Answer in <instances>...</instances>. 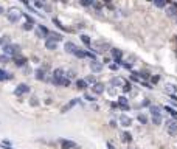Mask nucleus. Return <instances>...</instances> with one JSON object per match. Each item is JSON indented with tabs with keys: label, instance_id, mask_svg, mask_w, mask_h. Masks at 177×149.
<instances>
[{
	"label": "nucleus",
	"instance_id": "1",
	"mask_svg": "<svg viewBox=\"0 0 177 149\" xmlns=\"http://www.w3.org/2000/svg\"><path fill=\"white\" fill-rule=\"evenodd\" d=\"M90 50L93 53H96V54H101V53H106V51H109V50H112V47H110L109 42L99 39V41H93L92 42Z\"/></svg>",
	"mask_w": 177,
	"mask_h": 149
},
{
	"label": "nucleus",
	"instance_id": "2",
	"mask_svg": "<svg viewBox=\"0 0 177 149\" xmlns=\"http://www.w3.org/2000/svg\"><path fill=\"white\" fill-rule=\"evenodd\" d=\"M149 112H151V121L152 124H162V120H163V115H162V109L158 106H151L149 107Z\"/></svg>",
	"mask_w": 177,
	"mask_h": 149
},
{
	"label": "nucleus",
	"instance_id": "3",
	"mask_svg": "<svg viewBox=\"0 0 177 149\" xmlns=\"http://www.w3.org/2000/svg\"><path fill=\"white\" fill-rule=\"evenodd\" d=\"M3 54H6L9 58H16L20 54V47L16 45V43H8V45H3Z\"/></svg>",
	"mask_w": 177,
	"mask_h": 149
},
{
	"label": "nucleus",
	"instance_id": "4",
	"mask_svg": "<svg viewBox=\"0 0 177 149\" xmlns=\"http://www.w3.org/2000/svg\"><path fill=\"white\" fill-rule=\"evenodd\" d=\"M5 14H6V19L11 22V24H16V22H19L20 17L24 16V13H20V9H17V8H9Z\"/></svg>",
	"mask_w": 177,
	"mask_h": 149
},
{
	"label": "nucleus",
	"instance_id": "5",
	"mask_svg": "<svg viewBox=\"0 0 177 149\" xmlns=\"http://www.w3.org/2000/svg\"><path fill=\"white\" fill-rule=\"evenodd\" d=\"M165 126H166V130H168L169 135H177V120L168 118L166 123H165Z\"/></svg>",
	"mask_w": 177,
	"mask_h": 149
},
{
	"label": "nucleus",
	"instance_id": "6",
	"mask_svg": "<svg viewBox=\"0 0 177 149\" xmlns=\"http://www.w3.org/2000/svg\"><path fill=\"white\" fill-rule=\"evenodd\" d=\"M30 92H31V87H30L28 84H24V82H22V84H19V86L14 89V95H16V96H22V95L30 93Z\"/></svg>",
	"mask_w": 177,
	"mask_h": 149
},
{
	"label": "nucleus",
	"instance_id": "7",
	"mask_svg": "<svg viewBox=\"0 0 177 149\" xmlns=\"http://www.w3.org/2000/svg\"><path fill=\"white\" fill-rule=\"evenodd\" d=\"M34 78H36L37 81H48L50 78H48V75H47V68H42V67L36 68V71H34ZM50 81H51V79H50Z\"/></svg>",
	"mask_w": 177,
	"mask_h": 149
},
{
	"label": "nucleus",
	"instance_id": "8",
	"mask_svg": "<svg viewBox=\"0 0 177 149\" xmlns=\"http://www.w3.org/2000/svg\"><path fill=\"white\" fill-rule=\"evenodd\" d=\"M90 89H92L93 95L98 96V95H103V93L106 92V86H104L103 82H96V84H93V86L90 87Z\"/></svg>",
	"mask_w": 177,
	"mask_h": 149
},
{
	"label": "nucleus",
	"instance_id": "9",
	"mask_svg": "<svg viewBox=\"0 0 177 149\" xmlns=\"http://www.w3.org/2000/svg\"><path fill=\"white\" fill-rule=\"evenodd\" d=\"M110 54H112V58L115 59V62H117L118 65L120 64H123V61H121V59H123V51H121V50L120 48H112V50H110Z\"/></svg>",
	"mask_w": 177,
	"mask_h": 149
},
{
	"label": "nucleus",
	"instance_id": "10",
	"mask_svg": "<svg viewBox=\"0 0 177 149\" xmlns=\"http://www.w3.org/2000/svg\"><path fill=\"white\" fill-rule=\"evenodd\" d=\"M118 107L121 109V110H129L131 109V106H129V99L126 98L124 95H121V96H118Z\"/></svg>",
	"mask_w": 177,
	"mask_h": 149
},
{
	"label": "nucleus",
	"instance_id": "11",
	"mask_svg": "<svg viewBox=\"0 0 177 149\" xmlns=\"http://www.w3.org/2000/svg\"><path fill=\"white\" fill-rule=\"evenodd\" d=\"M165 13H166L168 17H176L177 19V3H169L166 9H165Z\"/></svg>",
	"mask_w": 177,
	"mask_h": 149
},
{
	"label": "nucleus",
	"instance_id": "12",
	"mask_svg": "<svg viewBox=\"0 0 177 149\" xmlns=\"http://www.w3.org/2000/svg\"><path fill=\"white\" fill-rule=\"evenodd\" d=\"M88 67H90L92 73H99V71L103 70V62H99V61H90V62H88Z\"/></svg>",
	"mask_w": 177,
	"mask_h": 149
},
{
	"label": "nucleus",
	"instance_id": "13",
	"mask_svg": "<svg viewBox=\"0 0 177 149\" xmlns=\"http://www.w3.org/2000/svg\"><path fill=\"white\" fill-rule=\"evenodd\" d=\"M76 48H78V47H76V43H73L71 41H69V42L64 43V50H65V51H67L69 54H75Z\"/></svg>",
	"mask_w": 177,
	"mask_h": 149
},
{
	"label": "nucleus",
	"instance_id": "14",
	"mask_svg": "<svg viewBox=\"0 0 177 149\" xmlns=\"http://www.w3.org/2000/svg\"><path fill=\"white\" fill-rule=\"evenodd\" d=\"M128 81H124L123 78H118V76H115V78L110 79V86L112 87H124V84Z\"/></svg>",
	"mask_w": 177,
	"mask_h": 149
},
{
	"label": "nucleus",
	"instance_id": "15",
	"mask_svg": "<svg viewBox=\"0 0 177 149\" xmlns=\"http://www.w3.org/2000/svg\"><path fill=\"white\" fill-rule=\"evenodd\" d=\"M78 103H79V98H73L70 103H67V104H65V106L62 107V113H67L69 110H70V109H73V107L76 106V104H78Z\"/></svg>",
	"mask_w": 177,
	"mask_h": 149
},
{
	"label": "nucleus",
	"instance_id": "16",
	"mask_svg": "<svg viewBox=\"0 0 177 149\" xmlns=\"http://www.w3.org/2000/svg\"><path fill=\"white\" fill-rule=\"evenodd\" d=\"M120 124L123 126V128H131V124H132L131 117H128L126 113H123V115L120 117Z\"/></svg>",
	"mask_w": 177,
	"mask_h": 149
},
{
	"label": "nucleus",
	"instance_id": "17",
	"mask_svg": "<svg viewBox=\"0 0 177 149\" xmlns=\"http://www.w3.org/2000/svg\"><path fill=\"white\" fill-rule=\"evenodd\" d=\"M14 64L17 65V67H25V64H26V58L25 56H16L14 58Z\"/></svg>",
	"mask_w": 177,
	"mask_h": 149
},
{
	"label": "nucleus",
	"instance_id": "18",
	"mask_svg": "<svg viewBox=\"0 0 177 149\" xmlns=\"http://www.w3.org/2000/svg\"><path fill=\"white\" fill-rule=\"evenodd\" d=\"M45 48L50 50V51H53V50L58 48V42H54L51 39H45Z\"/></svg>",
	"mask_w": 177,
	"mask_h": 149
},
{
	"label": "nucleus",
	"instance_id": "19",
	"mask_svg": "<svg viewBox=\"0 0 177 149\" xmlns=\"http://www.w3.org/2000/svg\"><path fill=\"white\" fill-rule=\"evenodd\" d=\"M61 145H62L64 149H75L76 148V143L71 141V140H62V141H61Z\"/></svg>",
	"mask_w": 177,
	"mask_h": 149
},
{
	"label": "nucleus",
	"instance_id": "20",
	"mask_svg": "<svg viewBox=\"0 0 177 149\" xmlns=\"http://www.w3.org/2000/svg\"><path fill=\"white\" fill-rule=\"evenodd\" d=\"M47 39H51V41H54V42H59V41H62V34H61V33L50 31V34H48Z\"/></svg>",
	"mask_w": 177,
	"mask_h": 149
},
{
	"label": "nucleus",
	"instance_id": "21",
	"mask_svg": "<svg viewBox=\"0 0 177 149\" xmlns=\"http://www.w3.org/2000/svg\"><path fill=\"white\" fill-rule=\"evenodd\" d=\"M87 87H88V84L86 82V79H76V89H78V90L84 92Z\"/></svg>",
	"mask_w": 177,
	"mask_h": 149
},
{
	"label": "nucleus",
	"instance_id": "22",
	"mask_svg": "<svg viewBox=\"0 0 177 149\" xmlns=\"http://www.w3.org/2000/svg\"><path fill=\"white\" fill-rule=\"evenodd\" d=\"M9 79H13V75L5 71L3 68H0V81H9Z\"/></svg>",
	"mask_w": 177,
	"mask_h": 149
},
{
	"label": "nucleus",
	"instance_id": "23",
	"mask_svg": "<svg viewBox=\"0 0 177 149\" xmlns=\"http://www.w3.org/2000/svg\"><path fill=\"white\" fill-rule=\"evenodd\" d=\"M163 110H165L166 113H169V115H171V118L177 120V110H176V109H173L171 106H165V107H163Z\"/></svg>",
	"mask_w": 177,
	"mask_h": 149
},
{
	"label": "nucleus",
	"instance_id": "24",
	"mask_svg": "<svg viewBox=\"0 0 177 149\" xmlns=\"http://www.w3.org/2000/svg\"><path fill=\"white\" fill-rule=\"evenodd\" d=\"M79 37H81L82 43H84L87 48H90V47H92V39H90V36H87V34H81Z\"/></svg>",
	"mask_w": 177,
	"mask_h": 149
},
{
	"label": "nucleus",
	"instance_id": "25",
	"mask_svg": "<svg viewBox=\"0 0 177 149\" xmlns=\"http://www.w3.org/2000/svg\"><path fill=\"white\" fill-rule=\"evenodd\" d=\"M73 56L79 58V59H84V58H87V50H82V48H76V51H75V54H73Z\"/></svg>",
	"mask_w": 177,
	"mask_h": 149
},
{
	"label": "nucleus",
	"instance_id": "26",
	"mask_svg": "<svg viewBox=\"0 0 177 149\" xmlns=\"http://www.w3.org/2000/svg\"><path fill=\"white\" fill-rule=\"evenodd\" d=\"M154 6H157V8H166L168 6V2H166V0H154Z\"/></svg>",
	"mask_w": 177,
	"mask_h": 149
},
{
	"label": "nucleus",
	"instance_id": "27",
	"mask_svg": "<svg viewBox=\"0 0 177 149\" xmlns=\"http://www.w3.org/2000/svg\"><path fill=\"white\" fill-rule=\"evenodd\" d=\"M84 79H86V82L88 84V87H92L93 84H96V82H98L96 78H95V75H88L87 78H84Z\"/></svg>",
	"mask_w": 177,
	"mask_h": 149
},
{
	"label": "nucleus",
	"instance_id": "28",
	"mask_svg": "<svg viewBox=\"0 0 177 149\" xmlns=\"http://www.w3.org/2000/svg\"><path fill=\"white\" fill-rule=\"evenodd\" d=\"M137 120L140 121L141 124H146V123H148V115L141 112V113H138V115H137Z\"/></svg>",
	"mask_w": 177,
	"mask_h": 149
},
{
	"label": "nucleus",
	"instance_id": "29",
	"mask_svg": "<svg viewBox=\"0 0 177 149\" xmlns=\"http://www.w3.org/2000/svg\"><path fill=\"white\" fill-rule=\"evenodd\" d=\"M121 140H123L124 143H131L132 141V135L129 134V132H123V134H121Z\"/></svg>",
	"mask_w": 177,
	"mask_h": 149
},
{
	"label": "nucleus",
	"instance_id": "30",
	"mask_svg": "<svg viewBox=\"0 0 177 149\" xmlns=\"http://www.w3.org/2000/svg\"><path fill=\"white\" fill-rule=\"evenodd\" d=\"M53 24L56 25L59 30H62V31H69V30L65 28V26H64V25H62V24H61V22H59V19H58V17H53Z\"/></svg>",
	"mask_w": 177,
	"mask_h": 149
},
{
	"label": "nucleus",
	"instance_id": "31",
	"mask_svg": "<svg viewBox=\"0 0 177 149\" xmlns=\"http://www.w3.org/2000/svg\"><path fill=\"white\" fill-rule=\"evenodd\" d=\"M30 106H33V107L39 106V98H37V96H31L30 98Z\"/></svg>",
	"mask_w": 177,
	"mask_h": 149
},
{
	"label": "nucleus",
	"instance_id": "32",
	"mask_svg": "<svg viewBox=\"0 0 177 149\" xmlns=\"http://www.w3.org/2000/svg\"><path fill=\"white\" fill-rule=\"evenodd\" d=\"M24 5H25V6H26V8H28V9L31 11V13H34V14H37V16H42V13H37V11H36L34 8H33V6H31V5H30L28 2H24ZM42 17H44V16H42Z\"/></svg>",
	"mask_w": 177,
	"mask_h": 149
},
{
	"label": "nucleus",
	"instance_id": "33",
	"mask_svg": "<svg viewBox=\"0 0 177 149\" xmlns=\"http://www.w3.org/2000/svg\"><path fill=\"white\" fill-rule=\"evenodd\" d=\"M9 56H6V54H0V64H8L9 62Z\"/></svg>",
	"mask_w": 177,
	"mask_h": 149
},
{
	"label": "nucleus",
	"instance_id": "34",
	"mask_svg": "<svg viewBox=\"0 0 177 149\" xmlns=\"http://www.w3.org/2000/svg\"><path fill=\"white\" fill-rule=\"evenodd\" d=\"M84 99L86 101H96V98H95V95H90V93H84Z\"/></svg>",
	"mask_w": 177,
	"mask_h": 149
},
{
	"label": "nucleus",
	"instance_id": "35",
	"mask_svg": "<svg viewBox=\"0 0 177 149\" xmlns=\"http://www.w3.org/2000/svg\"><path fill=\"white\" fill-rule=\"evenodd\" d=\"M87 58L90 59V61H98V59H96V53L90 51V50H87Z\"/></svg>",
	"mask_w": 177,
	"mask_h": 149
},
{
	"label": "nucleus",
	"instance_id": "36",
	"mask_svg": "<svg viewBox=\"0 0 177 149\" xmlns=\"http://www.w3.org/2000/svg\"><path fill=\"white\" fill-rule=\"evenodd\" d=\"M33 28H34V25L30 24V22H25V24H24V30H25V31H30V30H33Z\"/></svg>",
	"mask_w": 177,
	"mask_h": 149
},
{
	"label": "nucleus",
	"instance_id": "37",
	"mask_svg": "<svg viewBox=\"0 0 177 149\" xmlns=\"http://www.w3.org/2000/svg\"><path fill=\"white\" fill-rule=\"evenodd\" d=\"M24 17L26 19V22H30V24H33V25H34V19H33V16L26 14V13H24Z\"/></svg>",
	"mask_w": 177,
	"mask_h": 149
},
{
	"label": "nucleus",
	"instance_id": "38",
	"mask_svg": "<svg viewBox=\"0 0 177 149\" xmlns=\"http://www.w3.org/2000/svg\"><path fill=\"white\" fill-rule=\"evenodd\" d=\"M131 89H132V84H131V82H126L124 87H123V92L128 93V92H131Z\"/></svg>",
	"mask_w": 177,
	"mask_h": 149
},
{
	"label": "nucleus",
	"instance_id": "39",
	"mask_svg": "<svg viewBox=\"0 0 177 149\" xmlns=\"http://www.w3.org/2000/svg\"><path fill=\"white\" fill-rule=\"evenodd\" d=\"M34 6L36 8H45V5H44L42 2H34Z\"/></svg>",
	"mask_w": 177,
	"mask_h": 149
},
{
	"label": "nucleus",
	"instance_id": "40",
	"mask_svg": "<svg viewBox=\"0 0 177 149\" xmlns=\"http://www.w3.org/2000/svg\"><path fill=\"white\" fill-rule=\"evenodd\" d=\"M0 148H2V149H14L13 146H9V145H3V143H0Z\"/></svg>",
	"mask_w": 177,
	"mask_h": 149
},
{
	"label": "nucleus",
	"instance_id": "41",
	"mask_svg": "<svg viewBox=\"0 0 177 149\" xmlns=\"http://www.w3.org/2000/svg\"><path fill=\"white\" fill-rule=\"evenodd\" d=\"M118 68H120V65H118V64H110V70H113V71H115V70H118Z\"/></svg>",
	"mask_w": 177,
	"mask_h": 149
},
{
	"label": "nucleus",
	"instance_id": "42",
	"mask_svg": "<svg viewBox=\"0 0 177 149\" xmlns=\"http://www.w3.org/2000/svg\"><path fill=\"white\" fill-rule=\"evenodd\" d=\"M151 82H152V84H157V82H158V76H152Z\"/></svg>",
	"mask_w": 177,
	"mask_h": 149
},
{
	"label": "nucleus",
	"instance_id": "43",
	"mask_svg": "<svg viewBox=\"0 0 177 149\" xmlns=\"http://www.w3.org/2000/svg\"><path fill=\"white\" fill-rule=\"evenodd\" d=\"M171 99H173V103L177 106V96H176V95H171Z\"/></svg>",
	"mask_w": 177,
	"mask_h": 149
},
{
	"label": "nucleus",
	"instance_id": "44",
	"mask_svg": "<svg viewBox=\"0 0 177 149\" xmlns=\"http://www.w3.org/2000/svg\"><path fill=\"white\" fill-rule=\"evenodd\" d=\"M106 145H107V148H109V149H115V148H113V145H112V143H110V141H107Z\"/></svg>",
	"mask_w": 177,
	"mask_h": 149
},
{
	"label": "nucleus",
	"instance_id": "45",
	"mask_svg": "<svg viewBox=\"0 0 177 149\" xmlns=\"http://www.w3.org/2000/svg\"><path fill=\"white\" fill-rule=\"evenodd\" d=\"M109 61H110L109 58H104V59H103V62H104V64H109Z\"/></svg>",
	"mask_w": 177,
	"mask_h": 149
},
{
	"label": "nucleus",
	"instance_id": "46",
	"mask_svg": "<svg viewBox=\"0 0 177 149\" xmlns=\"http://www.w3.org/2000/svg\"><path fill=\"white\" fill-rule=\"evenodd\" d=\"M0 14H5V9H3L2 6H0Z\"/></svg>",
	"mask_w": 177,
	"mask_h": 149
},
{
	"label": "nucleus",
	"instance_id": "47",
	"mask_svg": "<svg viewBox=\"0 0 177 149\" xmlns=\"http://www.w3.org/2000/svg\"><path fill=\"white\" fill-rule=\"evenodd\" d=\"M176 20H177V19H176Z\"/></svg>",
	"mask_w": 177,
	"mask_h": 149
}]
</instances>
